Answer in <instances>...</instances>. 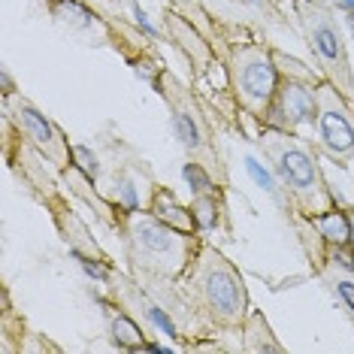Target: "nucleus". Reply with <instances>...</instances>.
Segmentation results:
<instances>
[{
	"label": "nucleus",
	"instance_id": "obj_4",
	"mask_svg": "<svg viewBox=\"0 0 354 354\" xmlns=\"http://www.w3.org/2000/svg\"><path fill=\"white\" fill-rule=\"evenodd\" d=\"M155 91H160L167 109H170V124L179 146L188 151L191 160L206 167V173L218 182V188H227L230 176H227V164H224L218 142H215V127L209 122L206 109L200 106V100L191 94V88L164 67L155 82Z\"/></svg>",
	"mask_w": 354,
	"mask_h": 354
},
{
	"label": "nucleus",
	"instance_id": "obj_9",
	"mask_svg": "<svg viewBox=\"0 0 354 354\" xmlns=\"http://www.w3.org/2000/svg\"><path fill=\"white\" fill-rule=\"evenodd\" d=\"M351 106L339 97L333 85L321 82L318 88V140L324 151L336 160L339 167H348V160L354 158V122H351Z\"/></svg>",
	"mask_w": 354,
	"mask_h": 354
},
{
	"label": "nucleus",
	"instance_id": "obj_1",
	"mask_svg": "<svg viewBox=\"0 0 354 354\" xmlns=\"http://www.w3.org/2000/svg\"><path fill=\"white\" fill-rule=\"evenodd\" d=\"M257 146H261L263 158L270 160L272 173L281 182L291 209L303 215L306 221L318 218V215L336 209V194L321 173V164L306 142L291 131H279V127H267L257 133Z\"/></svg>",
	"mask_w": 354,
	"mask_h": 354
},
{
	"label": "nucleus",
	"instance_id": "obj_21",
	"mask_svg": "<svg viewBox=\"0 0 354 354\" xmlns=\"http://www.w3.org/2000/svg\"><path fill=\"white\" fill-rule=\"evenodd\" d=\"M133 15H136V25H140L142 30H146V34H151V37H155V28H151V25H149V15H146V12H142V10H140V6H136V3H133Z\"/></svg>",
	"mask_w": 354,
	"mask_h": 354
},
{
	"label": "nucleus",
	"instance_id": "obj_6",
	"mask_svg": "<svg viewBox=\"0 0 354 354\" xmlns=\"http://www.w3.org/2000/svg\"><path fill=\"white\" fill-rule=\"evenodd\" d=\"M230 91L236 97L239 109L257 124H267L272 100L279 91V70L272 61V49L261 43H243L230 52L227 61Z\"/></svg>",
	"mask_w": 354,
	"mask_h": 354
},
{
	"label": "nucleus",
	"instance_id": "obj_25",
	"mask_svg": "<svg viewBox=\"0 0 354 354\" xmlns=\"http://www.w3.org/2000/svg\"><path fill=\"white\" fill-rule=\"evenodd\" d=\"M345 215H348V224H351V245H354V206H351Z\"/></svg>",
	"mask_w": 354,
	"mask_h": 354
},
{
	"label": "nucleus",
	"instance_id": "obj_3",
	"mask_svg": "<svg viewBox=\"0 0 354 354\" xmlns=\"http://www.w3.org/2000/svg\"><path fill=\"white\" fill-rule=\"evenodd\" d=\"M118 227L127 243L131 276H158L176 281L188 272L191 261L200 252L197 233L176 230L149 209H124Z\"/></svg>",
	"mask_w": 354,
	"mask_h": 354
},
{
	"label": "nucleus",
	"instance_id": "obj_23",
	"mask_svg": "<svg viewBox=\"0 0 354 354\" xmlns=\"http://www.w3.org/2000/svg\"><path fill=\"white\" fill-rule=\"evenodd\" d=\"M336 3V10H342V12H354V0H333Z\"/></svg>",
	"mask_w": 354,
	"mask_h": 354
},
{
	"label": "nucleus",
	"instance_id": "obj_7",
	"mask_svg": "<svg viewBox=\"0 0 354 354\" xmlns=\"http://www.w3.org/2000/svg\"><path fill=\"white\" fill-rule=\"evenodd\" d=\"M272 61L279 70V91L272 100L267 127L297 133V127L312 124L318 118V88L324 82V76L276 49H272Z\"/></svg>",
	"mask_w": 354,
	"mask_h": 354
},
{
	"label": "nucleus",
	"instance_id": "obj_2",
	"mask_svg": "<svg viewBox=\"0 0 354 354\" xmlns=\"http://www.w3.org/2000/svg\"><path fill=\"white\" fill-rule=\"evenodd\" d=\"M182 291L200 321L215 330H239L252 312L243 276L215 245H200L197 257L185 272Z\"/></svg>",
	"mask_w": 354,
	"mask_h": 354
},
{
	"label": "nucleus",
	"instance_id": "obj_8",
	"mask_svg": "<svg viewBox=\"0 0 354 354\" xmlns=\"http://www.w3.org/2000/svg\"><path fill=\"white\" fill-rule=\"evenodd\" d=\"M6 122L15 127V133L25 136L30 142V149L39 151L52 167L67 170L73 164V146L67 142V136L52 118H46L34 103L19 97V94H6Z\"/></svg>",
	"mask_w": 354,
	"mask_h": 354
},
{
	"label": "nucleus",
	"instance_id": "obj_12",
	"mask_svg": "<svg viewBox=\"0 0 354 354\" xmlns=\"http://www.w3.org/2000/svg\"><path fill=\"white\" fill-rule=\"evenodd\" d=\"M149 212H155L160 221H167V224H173L176 230H185V233H200L197 227V218H194V212L191 209H185L179 200H176V194L170 188H155V197H151V209Z\"/></svg>",
	"mask_w": 354,
	"mask_h": 354
},
{
	"label": "nucleus",
	"instance_id": "obj_11",
	"mask_svg": "<svg viewBox=\"0 0 354 354\" xmlns=\"http://www.w3.org/2000/svg\"><path fill=\"white\" fill-rule=\"evenodd\" d=\"M155 188L158 185L133 167H118L115 170V203L122 209H151Z\"/></svg>",
	"mask_w": 354,
	"mask_h": 354
},
{
	"label": "nucleus",
	"instance_id": "obj_26",
	"mask_svg": "<svg viewBox=\"0 0 354 354\" xmlns=\"http://www.w3.org/2000/svg\"><path fill=\"white\" fill-rule=\"evenodd\" d=\"M309 3H327V0H309Z\"/></svg>",
	"mask_w": 354,
	"mask_h": 354
},
{
	"label": "nucleus",
	"instance_id": "obj_17",
	"mask_svg": "<svg viewBox=\"0 0 354 354\" xmlns=\"http://www.w3.org/2000/svg\"><path fill=\"white\" fill-rule=\"evenodd\" d=\"M221 209L224 206L218 200V191H206V194H194V197H191V212H194L200 230L218 227V212H221Z\"/></svg>",
	"mask_w": 354,
	"mask_h": 354
},
{
	"label": "nucleus",
	"instance_id": "obj_19",
	"mask_svg": "<svg viewBox=\"0 0 354 354\" xmlns=\"http://www.w3.org/2000/svg\"><path fill=\"white\" fill-rule=\"evenodd\" d=\"M245 164H248V173H252V176H254V182H257V185H261V188H263V191H267V194H270L272 200H276V203H279L281 209H291V200H288V194H285V188H281V182H276V179H272V176H270V173H263V170H261V164H257V160H254V158H248V160H245Z\"/></svg>",
	"mask_w": 354,
	"mask_h": 354
},
{
	"label": "nucleus",
	"instance_id": "obj_16",
	"mask_svg": "<svg viewBox=\"0 0 354 354\" xmlns=\"http://www.w3.org/2000/svg\"><path fill=\"white\" fill-rule=\"evenodd\" d=\"M318 272L330 281V288L336 291V297H339L342 306L348 309V315L354 318V272L345 270L339 261H333V254H330V261H327Z\"/></svg>",
	"mask_w": 354,
	"mask_h": 354
},
{
	"label": "nucleus",
	"instance_id": "obj_20",
	"mask_svg": "<svg viewBox=\"0 0 354 354\" xmlns=\"http://www.w3.org/2000/svg\"><path fill=\"white\" fill-rule=\"evenodd\" d=\"M73 164L88 176V179H97V176H100L97 158H94V151L85 149V146H73Z\"/></svg>",
	"mask_w": 354,
	"mask_h": 354
},
{
	"label": "nucleus",
	"instance_id": "obj_14",
	"mask_svg": "<svg viewBox=\"0 0 354 354\" xmlns=\"http://www.w3.org/2000/svg\"><path fill=\"white\" fill-rule=\"evenodd\" d=\"M243 348L245 351H281V342L272 336V330L267 324V318L257 309L248 312V318L243 321Z\"/></svg>",
	"mask_w": 354,
	"mask_h": 354
},
{
	"label": "nucleus",
	"instance_id": "obj_15",
	"mask_svg": "<svg viewBox=\"0 0 354 354\" xmlns=\"http://www.w3.org/2000/svg\"><path fill=\"white\" fill-rule=\"evenodd\" d=\"M312 227L318 230V236L324 239L327 245H336V248H345L351 243V224H348V215L342 212L339 206L330 209V212L312 218Z\"/></svg>",
	"mask_w": 354,
	"mask_h": 354
},
{
	"label": "nucleus",
	"instance_id": "obj_18",
	"mask_svg": "<svg viewBox=\"0 0 354 354\" xmlns=\"http://www.w3.org/2000/svg\"><path fill=\"white\" fill-rule=\"evenodd\" d=\"M52 12L61 15V19L73 28H94L97 25V15L88 10V6L79 3V0H61V3L52 6Z\"/></svg>",
	"mask_w": 354,
	"mask_h": 354
},
{
	"label": "nucleus",
	"instance_id": "obj_5",
	"mask_svg": "<svg viewBox=\"0 0 354 354\" xmlns=\"http://www.w3.org/2000/svg\"><path fill=\"white\" fill-rule=\"evenodd\" d=\"M297 15H300L306 46L312 49V58H315L321 76L354 109V70L348 58V46H345V37H342V25L336 21L333 10L327 3L297 0Z\"/></svg>",
	"mask_w": 354,
	"mask_h": 354
},
{
	"label": "nucleus",
	"instance_id": "obj_24",
	"mask_svg": "<svg viewBox=\"0 0 354 354\" xmlns=\"http://www.w3.org/2000/svg\"><path fill=\"white\" fill-rule=\"evenodd\" d=\"M345 28L354 34V12H345Z\"/></svg>",
	"mask_w": 354,
	"mask_h": 354
},
{
	"label": "nucleus",
	"instance_id": "obj_10",
	"mask_svg": "<svg viewBox=\"0 0 354 354\" xmlns=\"http://www.w3.org/2000/svg\"><path fill=\"white\" fill-rule=\"evenodd\" d=\"M106 285H109V294H112V300H115L118 309H124L131 318L142 321L146 330H151V333H164V336H170V339H182L185 336L182 327L176 324V318L133 276L112 272L106 279Z\"/></svg>",
	"mask_w": 354,
	"mask_h": 354
},
{
	"label": "nucleus",
	"instance_id": "obj_13",
	"mask_svg": "<svg viewBox=\"0 0 354 354\" xmlns=\"http://www.w3.org/2000/svg\"><path fill=\"white\" fill-rule=\"evenodd\" d=\"M109 330H112V342L118 348H131V351H146L149 348V333H142V327L136 324V318H131L127 312H112L109 309Z\"/></svg>",
	"mask_w": 354,
	"mask_h": 354
},
{
	"label": "nucleus",
	"instance_id": "obj_22",
	"mask_svg": "<svg viewBox=\"0 0 354 354\" xmlns=\"http://www.w3.org/2000/svg\"><path fill=\"white\" fill-rule=\"evenodd\" d=\"M239 3H245V6H254V10H270L272 6V0H239Z\"/></svg>",
	"mask_w": 354,
	"mask_h": 354
}]
</instances>
